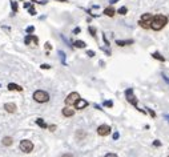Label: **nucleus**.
I'll list each match as a JSON object with an SVG mask.
<instances>
[{"instance_id": "obj_1", "label": "nucleus", "mask_w": 169, "mask_h": 157, "mask_svg": "<svg viewBox=\"0 0 169 157\" xmlns=\"http://www.w3.org/2000/svg\"><path fill=\"white\" fill-rule=\"evenodd\" d=\"M168 23V18L164 15H156L152 18V23H151V28L153 29V31H160V29H163L165 25H167Z\"/></svg>"}, {"instance_id": "obj_2", "label": "nucleus", "mask_w": 169, "mask_h": 157, "mask_svg": "<svg viewBox=\"0 0 169 157\" xmlns=\"http://www.w3.org/2000/svg\"><path fill=\"white\" fill-rule=\"evenodd\" d=\"M125 96H127V100H128V103H131V104L133 105V106L137 109L138 112H141V113H145V111H144V109L138 108V105H137V97L133 95V89H132V88H128L127 91H125Z\"/></svg>"}, {"instance_id": "obj_3", "label": "nucleus", "mask_w": 169, "mask_h": 157, "mask_svg": "<svg viewBox=\"0 0 169 157\" xmlns=\"http://www.w3.org/2000/svg\"><path fill=\"white\" fill-rule=\"evenodd\" d=\"M152 13H144L143 16H141L140 21H138V24L143 27L144 29H149L151 28V23H152Z\"/></svg>"}, {"instance_id": "obj_4", "label": "nucleus", "mask_w": 169, "mask_h": 157, "mask_svg": "<svg viewBox=\"0 0 169 157\" xmlns=\"http://www.w3.org/2000/svg\"><path fill=\"white\" fill-rule=\"evenodd\" d=\"M33 99H35V101L38 103H47L49 100V95L45 91H36L33 93Z\"/></svg>"}, {"instance_id": "obj_5", "label": "nucleus", "mask_w": 169, "mask_h": 157, "mask_svg": "<svg viewBox=\"0 0 169 157\" xmlns=\"http://www.w3.org/2000/svg\"><path fill=\"white\" fill-rule=\"evenodd\" d=\"M20 149H22L24 153H29L32 152L33 149V142L29 141V140H23L22 142H20Z\"/></svg>"}, {"instance_id": "obj_6", "label": "nucleus", "mask_w": 169, "mask_h": 157, "mask_svg": "<svg viewBox=\"0 0 169 157\" xmlns=\"http://www.w3.org/2000/svg\"><path fill=\"white\" fill-rule=\"evenodd\" d=\"M80 99V95L77 92H72V93H69L68 96H67V99H65V104L71 106V105H75V103L77 101V100Z\"/></svg>"}, {"instance_id": "obj_7", "label": "nucleus", "mask_w": 169, "mask_h": 157, "mask_svg": "<svg viewBox=\"0 0 169 157\" xmlns=\"http://www.w3.org/2000/svg\"><path fill=\"white\" fill-rule=\"evenodd\" d=\"M97 133L100 136H108L111 133V126L109 125H100L97 128Z\"/></svg>"}, {"instance_id": "obj_8", "label": "nucleus", "mask_w": 169, "mask_h": 157, "mask_svg": "<svg viewBox=\"0 0 169 157\" xmlns=\"http://www.w3.org/2000/svg\"><path fill=\"white\" fill-rule=\"evenodd\" d=\"M32 41H33V44H35V45H38V43H39V39L36 38V36H33V35H27V38L24 39V43H25V45H29Z\"/></svg>"}, {"instance_id": "obj_9", "label": "nucleus", "mask_w": 169, "mask_h": 157, "mask_svg": "<svg viewBox=\"0 0 169 157\" xmlns=\"http://www.w3.org/2000/svg\"><path fill=\"white\" fill-rule=\"evenodd\" d=\"M85 106H88V101H87V100L79 99V100H77V101L75 103V108L79 109V111H80V109H84Z\"/></svg>"}, {"instance_id": "obj_10", "label": "nucleus", "mask_w": 169, "mask_h": 157, "mask_svg": "<svg viewBox=\"0 0 169 157\" xmlns=\"http://www.w3.org/2000/svg\"><path fill=\"white\" fill-rule=\"evenodd\" d=\"M4 109L9 113H13L16 111V104H13V103H7V104L4 105Z\"/></svg>"}, {"instance_id": "obj_11", "label": "nucleus", "mask_w": 169, "mask_h": 157, "mask_svg": "<svg viewBox=\"0 0 169 157\" xmlns=\"http://www.w3.org/2000/svg\"><path fill=\"white\" fill-rule=\"evenodd\" d=\"M7 88H8L9 91H18V92H22V91H23V88H22V87L18 85V84H13V83H9Z\"/></svg>"}, {"instance_id": "obj_12", "label": "nucleus", "mask_w": 169, "mask_h": 157, "mask_svg": "<svg viewBox=\"0 0 169 157\" xmlns=\"http://www.w3.org/2000/svg\"><path fill=\"white\" fill-rule=\"evenodd\" d=\"M116 44L120 45V47L131 45V44H133V40H116Z\"/></svg>"}, {"instance_id": "obj_13", "label": "nucleus", "mask_w": 169, "mask_h": 157, "mask_svg": "<svg viewBox=\"0 0 169 157\" xmlns=\"http://www.w3.org/2000/svg\"><path fill=\"white\" fill-rule=\"evenodd\" d=\"M63 115L65 116V117H71V116L75 115V111H73V109H71V108H68V106H65V108L63 109Z\"/></svg>"}, {"instance_id": "obj_14", "label": "nucleus", "mask_w": 169, "mask_h": 157, "mask_svg": "<svg viewBox=\"0 0 169 157\" xmlns=\"http://www.w3.org/2000/svg\"><path fill=\"white\" fill-rule=\"evenodd\" d=\"M104 15L109 16V18H112V16H114V9L112 8V7H108V8L104 9Z\"/></svg>"}, {"instance_id": "obj_15", "label": "nucleus", "mask_w": 169, "mask_h": 157, "mask_svg": "<svg viewBox=\"0 0 169 157\" xmlns=\"http://www.w3.org/2000/svg\"><path fill=\"white\" fill-rule=\"evenodd\" d=\"M152 57L156 59V60H160V61H165V57H164V56H161L158 52H153V53H152Z\"/></svg>"}, {"instance_id": "obj_16", "label": "nucleus", "mask_w": 169, "mask_h": 157, "mask_svg": "<svg viewBox=\"0 0 169 157\" xmlns=\"http://www.w3.org/2000/svg\"><path fill=\"white\" fill-rule=\"evenodd\" d=\"M12 139L11 137H4L3 139V145H5V146H11L12 145Z\"/></svg>"}, {"instance_id": "obj_17", "label": "nucleus", "mask_w": 169, "mask_h": 157, "mask_svg": "<svg viewBox=\"0 0 169 157\" xmlns=\"http://www.w3.org/2000/svg\"><path fill=\"white\" fill-rule=\"evenodd\" d=\"M73 45H75L76 48H84V47H85V43L81 41V40H76V41L73 43Z\"/></svg>"}, {"instance_id": "obj_18", "label": "nucleus", "mask_w": 169, "mask_h": 157, "mask_svg": "<svg viewBox=\"0 0 169 157\" xmlns=\"http://www.w3.org/2000/svg\"><path fill=\"white\" fill-rule=\"evenodd\" d=\"M36 124H38L39 126H41V128H44V129L48 128V125H47L45 123H44V120H43V119H38V120H36Z\"/></svg>"}, {"instance_id": "obj_19", "label": "nucleus", "mask_w": 169, "mask_h": 157, "mask_svg": "<svg viewBox=\"0 0 169 157\" xmlns=\"http://www.w3.org/2000/svg\"><path fill=\"white\" fill-rule=\"evenodd\" d=\"M59 56H60V60H61L63 65H67V61H65V53L63 51H59Z\"/></svg>"}, {"instance_id": "obj_20", "label": "nucleus", "mask_w": 169, "mask_h": 157, "mask_svg": "<svg viewBox=\"0 0 169 157\" xmlns=\"http://www.w3.org/2000/svg\"><path fill=\"white\" fill-rule=\"evenodd\" d=\"M127 12H128V8H127V7H121V8L119 9V13H120V15H125Z\"/></svg>"}, {"instance_id": "obj_21", "label": "nucleus", "mask_w": 169, "mask_h": 157, "mask_svg": "<svg viewBox=\"0 0 169 157\" xmlns=\"http://www.w3.org/2000/svg\"><path fill=\"white\" fill-rule=\"evenodd\" d=\"M11 5H12V11L13 12H18V3H16V2H11Z\"/></svg>"}, {"instance_id": "obj_22", "label": "nucleus", "mask_w": 169, "mask_h": 157, "mask_svg": "<svg viewBox=\"0 0 169 157\" xmlns=\"http://www.w3.org/2000/svg\"><path fill=\"white\" fill-rule=\"evenodd\" d=\"M104 106H108V108H112V106H113V103L111 101V100H109V101H104Z\"/></svg>"}, {"instance_id": "obj_23", "label": "nucleus", "mask_w": 169, "mask_h": 157, "mask_svg": "<svg viewBox=\"0 0 169 157\" xmlns=\"http://www.w3.org/2000/svg\"><path fill=\"white\" fill-rule=\"evenodd\" d=\"M28 8H29V13H31L32 16H33V15H36V11H35V8H33V5H32V4L29 5Z\"/></svg>"}, {"instance_id": "obj_24", "label": "nucleus", "mask_w": 169, "mask_h": 157, "mask_svg": "<svg viewBox=\"0 0 169 157\" xmlns=\"http://www.w3.org/2000/svg\"><path fill=\"white\" fill-rule=\"evenodd\" d=\"M88 29H89V32H91V35H92V36H93V38H94V36H96V29H94V28H93V27H89V28H88Z\"/></svg>"}, {"instance_id": "obj_25", "label": "nucleus", "mask_w": 169, "mask_h": 157, "mask_svg": "<svg viewBox=\"0 0 169 157\" xmlns=\"http://www.w3.org/2000/svg\"><path fill=\"white\" fill-rule=\"evenodd\" d=\"M145 109H148V112H149V115L152 116V117H156V113L152 111V109H149V108H145Z\"/></svg>"}, {"instance_id": "obj_26", "label": "nucleus", "mask_w": 169, "mask_h": 157, "mask_svg": "<svg viewBox=\"0 0 169 157\" xmlns=\"http://www.w3.org/2000/svg\"><path fill=\"white\" fill-rule=\"evenodd\" d=\"M33 31H35V27H28V28H27V32H28V33H32Z\"/></svg>"}, {"instance_id": "obj_27", "label": "nucleus", "mask_w": 169, "mask_h": 157, "mask_svg": "<svg viewBox=\"0 0 169 157\" xmlns=\"http://www.w3.org/2000/svg\"><path fill=\"white\" fill-rule=\"evenodd\" d=\"M40 68H43V69H49L51 65H48V64H41V65H40Z\"/></svg>"}, {"instance_id": "obj_28", "label": "nucleus", "mask_w": 169, "mask_h": 157, "mask_svg": "<svg viewBox=\"0 0 169 157\" xmlns=\"http://www.w3.org/2000/svg\"><path fill=\"white\" fill-rule=\"evenodd\" d=\"M87 55L89 56V57H93V56H94V52H93V51H87Z\"/></svg>"}, {"instance_id": "obj_29", "label": "nucleus", "mask_w": 169, "mask_h": 157, "mask_svg": "<svg viewBox=\"0 0 169 157\" xmlns=\"http://www.w3.org/2000/svg\"><path fill=\"white\" fill-rule=\"evenodd\" d=\"M105 157H119V156L116 153H108V155H105Z\"/></svg>"}, {"instance_id": "obj_30", "label": "nucleus", "mask_w": 169, "mask_h": 157, "mask_svg": "<svg viewBox=\"0 0 169 157\" xmlns=\"http://www.w3.org/2000/svg\"><path fill=\"white\" fill-rule=\"evenodd\" d=\"M153 145H154V146H160V145H161V142L158 141V140H154V141H153Z\"/></svg>"}, {"instance_id": "obj_31", "label": "nucleus", "mask_w": 169, "mask_h": 157, "mask_svg": "<svg viewBox=\"0 0 169 157\" xmlns=\"http://www.w3.org/2000/svg\"><path fill=\"white\" fill-rule=\"evenodd\" d=\"M119 136H120L119 133H117V132H114V133H113V140H117V139H119Z\"/></svg>"}, {"instance_id": "obj_32", "label": "nucleus", "mask_w": 169, "mask_h": 157, "mask_svg": "<svg viewBox=\"0 0 169 157\" xmlns=\"http://www.w3.org/2000/svg\"><path fill=\"white\" fill-rule=\"evenodd\" d=\"M80 31H81V29H80L79 27H77V28H75V29H73V33H75V35H76V33H80Z\"/></svg>"}, {"instance_id": "obj_33", "label": "nucleus", "mask_w": 169, "mask_h": 157, "mask_svg": "<svg viewBox=\"0 0 169 157\" xmlns=\"http://www.w3.org/2000/svg\"><path fill=\"white\" fill-rule=\"evenodd\" d=\"M163 79L165 80V81H167L168 83V84H169V77H168V76L167 75H163Z\"/></svg>"}, {"instance_id": "obj_34", "label": "nucleus", "mask_w": 169, "mask_h": 157, "mask_svg": "<svg viewBox=\"0 0 169 157\" xmlns=\"http://www.w3.org/2000/svg\"><path fill=\"white\" fill-rule=\"evenodd\" d=\"M48 128H49V129H51V131H52V132H53V131H55V129H56V125H51V126H48Z\"/></svg>"}, {"instance_id": "obj_35", "label": "nucleus", "mask_w": 169, "mask_h": 157, "mask_svg": "<svg viewBox=\"0 0 169 157\" xmlns=\"http://www.w3.org/2000/svg\"><path fill=\"white\" fill-rule=\"evenodd\" d=\"M61 157H73V156L71 155V153H65V155H63Z\"/></svg>"}, {"instance_id": "obj_36", "label": "nucleus", "mask_w": 169, "mask_h": 157, "mask_svg": "<svg viewBox=\"0 0 169 157\" xmlns=\"http://www.w3.org/2000/svg\"><path fill=\"white\" fill-rule=\"evenodd\" d=\"M45 47H47V49H51V44H49V43H45Z\"/></svg>"}, {"instance_id": "obj_37", "label": "nucleus", "mask_w": 169, "mask_h": 157, "mask_svg": "<svg viewBox=\"0 0 169 157\" xmlns=\"http://www.w3.org/2000/svg\"><path fill=\"white\" fill-rule=\"evenodd\" d=\"M94 108H96V109H100V111H101V106L97 105V104H94Z\"/></svg>"}, {"instance_id": "obj_38", "label": "nucleus", "mask_w": 169, "mask_h": 157, "mask_svg": "<svg viewBox=\"0 0 169 157\" xmlns=\"http://www.w3.org/2000/svg\"><path fill=\"white\" fill-rule=\"evenodd\" d=\"M117 2H119V0H111L109 3H111V4H114V3H117Z\"/></svg>"}, {"instance_id": "obj_39", "label": "nucleus", "mask_w": 169, "mask_h": 157, "mask_svg": "<svg viewBox=\"0 0 169 157\" xmlns=\"http://www.w3.org/2000/svg\"><path fill=\"white\" fill-rule=\"evenodd\" d=\"M29 5H31V3H25V4H24V7H25V8H28Z\"/></svg>"}, {"instance_id": "obj_40", "label": "nucleus", "mask_w": 169, "mask_h": 157, "mask_svg": "<svg viewBox=\"0 0 169 157\" xmlns=\"http://www.w3.org/2000/svg\"><path fill=\"white\" fill-rule=\"evenodd\" d=\"M164 117H165V119H167V120H168V121H169V115H165V116H164Z\"/></svg>"}, {"instance_id": "obj_41", "label": "nucleus", "mask_w": 169, "mask_h": 157, "mask_svg": "<svg viewBox=\"0 0 169 157\" xmlns=\"http://www.w3.org/2000/svg\"><path fill=\"white\" fill-rule=\"evenodd\" d=\"M57 2H63V3H67V0H57Z\"/></svg>"}, {"instance_id": "obj_42", "label": "nucleus", "mask_w": 169, "mask_h": 157, "mask_svg": "<svg viewBox=\"0 0 169 157\" xmlns=\"http://www.w3.org/2000/svg\"><path fill=\"white\" fill-rule=\"evenodd\" d=\"M168 157H169V156H168Z\"/></svg>"}]
</instances>
